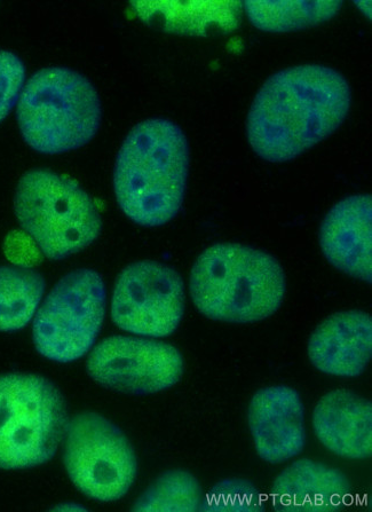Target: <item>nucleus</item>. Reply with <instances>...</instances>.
Here are the masks:
<instances>
[{
  "mask_svg": "<svg viewBox=\"0 0 372 512\" xmlns=\"http://www.w3.org/2000/svg\"><path fill=\"white\" fill-rule=\"evenodd\" d=\"M351 107V85L338 70L316 63L282 69L252 102L248 143L266 162L294 161L334 135Z\"/></svg>",
  "mask_w": 372,
  "mask_h": 512,
  "instance_id": "f257e3e1",
  "label": "nucleus"
},
{
  "mask_svg": "<svg viewBox=\"0 0 372 512\" xmlns=\"http://www.w3.org/2000/svg\"><path fill=\"white\" fill-rule=\"evenodd\" d=\"M191 148L168 118L142 121L118 151L113 185L118 207L132 223L156 228L172 222L184 206Z\"/></svg>",
  "mask_w": 372,
  "mask_h": 512,
  "instance_id": "f03ea898",
  "label": "nucleus"
},
{
  "mask_svg": "<svg viewBox=\"0 0 372 512\" xmlns=\"http://www.w3.org/2000/svg\"><path fill=\"white\" fill-rule=\"evenodd\" d=\"M189 291L204 317L227 324H253L279 311L287 278L279 261L264 250L216 243L197 257Z\"/></svg>",
  "mask_w": 372,
  "mask_h": 512,
  "instance_id": "7ed1b4c3",
  "label": "nucleus"
},
{
  "mask_svg": "<svg viewBox=\"0 0 372 512\" xmlns=\"http://www.w3.org/2000/svg\"><path fill=\"white\" fill-rule=\"evenodd\" d=\"M17 121L25 143L42 155L82 148L98 135L102 104L89 78L67 67H47L28 78Z\"/></svg>",
  "mask_w": 372,
  "mask_h": 512,
  "instance_id": "20e7f679",
  "label": "nucleus"
},
{
  "mask_svg": "<svg viewBox=\"0 0 372 512\" xmlns=\"http://www.w3.org/2000/svg\"><path fill=\"white\" fill-rule=\"evenodd\" d=\"M18 222L42 254L63 261L92 246L102 233V218L89 193L49 169L29 170L14 195Z\"/></svg>",
  "mask_w": 372,
  "mask_h": 512,
  "instance_id": "39448f33",
  "label": "nucleus"
},
{
  "mask_svg": "<svg viewBox=\"0 0 372 512\" xmlns=\"http://www.w3.org/2000/svg\"><path fill=\"white\" fill-rule=\"evenodd\" d=\"M68 409L44 376L0 375V469L22 470L51 461L65 437Z\"/></svg>",
  "mask_w": 372,
  "mask_h": 512,
  "instance_id": "423d86ee",
  "label": "nucleus"
},
{
  "mask_svg": "<svg viewBox=\"0 0 372 512\" xmlns=\"http://www.w3.org/2000/svg\"><path fill=\"white\" fill-rule=\"evenodd\" d=\"M106 309V285L97 271L78 269L66 274L45 297L33 320L37 352L59 364L83 358L98 340Z\"/></svg>",
  "mask_w": 372,
  "mask_h": 512,
  "instance_id": "0eeeda50",
  "label": "nucleus"
},
{
  "mask_svg": "<svg viewBox=\"0 0 372 512\" xmlns=\"http://www.w3.org/2000/svg\"><path fill=\"white\" fill-rule=\"evenodd\" d=\"M63 443V463L79 491L101 502L129 493L138 476V459L116 424L98 413H79L68 421Z\"/></svg>",
  "mask_w": 372,
  "mask_h": 512,
  "instance_id": "6e6552de",
  "label": "nucleus"
},
{
  "mask_svg": "<svg viewBox=\"0 0 372 512\" xmlns=\"http://www.w3.org/2000/svg\"><path fill=\"white\" fill-rule=\"evenodd\" d=\"M185 309L181 275L169 265L140 261L126 266L118 275L110 314L124 332L157 340L177 332Z\"/></svg>",
  "mask_w": 372,
  "mask_h": 512,
  "instance_id": "1a4fd4ad",
  "label": "nucleus"
},
{
  "mask_svg": "<svg viewBox=\"0 0 372 512\" xmlns=\"http://www.w3.org/2000/svg\"><path fill=\"white\" fill-rule=\"evenodd\" d=\"M87 373L102 387L146 396L168 390L185 372L181 352L156 338L115 335L91 350Z\"/></svg>",
  "mask_w": 372,
  "mask_h": 512,
  "instance_id": "9d476101",
  "label": "nucleus"
},
{
  "mask_svg": "<svg viewBox=\"0 0 372 512\" xmlns=\"http://www.w3.org/2000/svg\"><path fill=\"white\" fill-rule=\"evenodd\" d=\"M248 423L261 460L280 464L304 451L305 407L294 388L272 385L257 391L250 401Z\"/></svg>",
  "mask_w": 372,
  "mask_h": 512,
  "instance_id": "9b49d317",
  "label": "nucleus"
},
{
  "mask_svg": "<svg viewBox=\"0 0 372 512\" xmlns=\"http://www.w3.org/2000/svg\"><path fill=\"white\" fill-rule=\"evenodd\" d=\"M319 241L322 254L335 269L371 285V195L355 194L337 202L322 220Z\"/></svg>",
  "mask_w": 372,
  "mask_h": 512,
  "instance_id": "f8f14e48",
  "label": "nucleus"
},
{
  "mask_svg": "<svg viewBox=\"0 0 372 512\" xmlns=\"http://www.w3.org/2000/svg\"><path fill=\"white\" fill-rule=\"evenodd\" d=\"M307 352L312 365L323 374L361 376L372 357L371 315L359 310L330 315L314 330Z\"/></svg>",
  "mask_w": 372,
  "mask_h": 512,
  "instance_id": "ddd939ff",
  "label": "nucleus"
},
{
  "mask_svg": "<svg viewBox=\"0 0 372 512\" xmlns=\"http://www.w3.org/2000/svg\"><path fill=\"white\" fill-rule=\"evenodd\" d=\"M271 495L276 511H338L347 506L352 485L342 470L323 462L300 459L276 477Z\"/></svg>",
  "mask_w": 372,
  "mask_h": 512,
  "instance_id": "4468645a",
  "label": "nucleus"
},
{
  "mask_svg": "<svg viewBox=\"0 0 372 512\" xmlns=\"http://www.w3.org/2000/svg\"><path fill=\"white\" fill-rule=\"evenodd\" d=\"M313 429L332 454L367 460L372 454L371 401L350 390L331 391L314 408Z\"/></svg>",
  "mask_w": 372,
  "mask_h": 512,
  "instance_id": "2eb2a0df",
  "label": "nucleus"
},
{
  "mask_svg": "<svg viewBox=\"0 0 372 512\" xmlns=\"http://www.w3.org/2000/svg\"><path fill=\"white\" fill-rule=\"evenodd\" d=\"M46 281L33 267L0 266V333L26 328L41 306Z\"/></svg>",
  "mask_w": 372,
  "mask_h": 512,
  "instance_id": "dca6fc26",
  "label": "nucleus"
},
{
  "mask_svg": "<svg viewBox=\"0 0 372 512\" xmlns=\"http://www.w3.org/2000/svg\"><path fill=\"white\" fill-rule=\"evenodd\" d=\"M251 25L265 33L283 34L323 25L342 11L344 2H244Z\"/></svg>",
  "mask_w": 372,
  "mask_h": 512,
  "instance_id": "f3484780",
  "label": "nucleus"
},
{
  "mask_svg": "<svg viewBox=\"0 0 372 512\" xmlns=\"http://www.w3.org/2000/svg\"><path fill=\"white\" fill-rule=\"evenodd\" d=\"M204 493L199 480L191 472L173 469L164 472L133 503L137 512L201 511Z\"/></svg>",
  "mask_w": 372,
  "mask_h": 512,
  "instance_id": "a211bd4d",
  "label": "nucleus"
},
{
  "mask_svg": "<svg viewBox=\"0 0 372 512\" xmlns=\"http://www.w3.org/2000/svg\"><path fill=\"white\" fill-rule=\"evenodd\" d=\"M266 509L263 494L257 486L245 478H226L211 488L201 511L259 512Z\"/></svg>",
  "mask_w": 372,
  "mask_h": 512,
  "instance_id": "6ab92c4d",
  "label": "nucleus"
},
{
  "mask_svg": "<svg viewBox=\"0 0 372 512\" xmlns=\"http://www.w3.org/2000/svg\"><path fill=\"white\" fill-rule=\"evenodd\" d=\"M26 82L25 62L13 52L0 50V123L17 108Z\"/></svg>",
  "mask_w": 372,
  "mask_h": 512,
  "instance_id": "aec40b11",
  "label": "nucleus"
},
{
  "mask_svg": "<svg viewBox=\"0 0 372 512\" xmlns=\"http://www.w3.org/2000/svg\"><path fill=\"white\" fill-rule=\"evenodd\" d=\"M53 510L58 511H86V508H83L82 506H79V504L76 503H63L60 507L54 508Z\"/></svg>",
  "mask_w": 372,
  "mask_h": 512,
  "instance_id": "412c9836",
  "label": "nucleus"
},
{
  "mask_svg": "<svg viewBox=\"0 0 372 512\" xmlns=\"http://www.w3.org/2000/svg\"><path fill=\"white\" fill-rule=\"evenodd\" d=\"M356 6L359 7L360 11L368 17V19H371V2H355Z\"/></svg>",
  "mask_w": 372,
  "mask_h": 512,
  "instance_id": "4be33fe9",
  "label": "nucleus"
}]
</instances>
